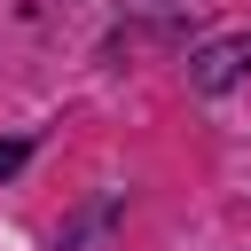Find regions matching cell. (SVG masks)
Wrapping results in <instances>:
<instances>
[{
	"label": "cell",
	"mask_w": 251,
	"mask_h": 251,
	"mask_svg": "<svg viewBox=\"0 0 251 251\" xmlns=\"http://www.w3.org/2000/svg\"><path fill=\"white\" fill-rule=\"evenodd\" d=\"M235 78H251V31H235V39H212V47L188 63V86H196V94H227Z\"/></svg>",
	"instance_id": "obj_1"
},
{
	"label": "cell",
	"mask_w": 251,
	"mask_h": 251,
	"mask_svg": "<svg viewBox=\"0 0 251 251\" xmlns=\"http://www.w3.org/2000/svg\"><path fill=\"white\" fill-rule=\"evenodd\" d=\"M24 157H31V141H0V180H8V173H24Z\"/></svg>",
	"instance_id": "obj_2"
}]
</instances>
